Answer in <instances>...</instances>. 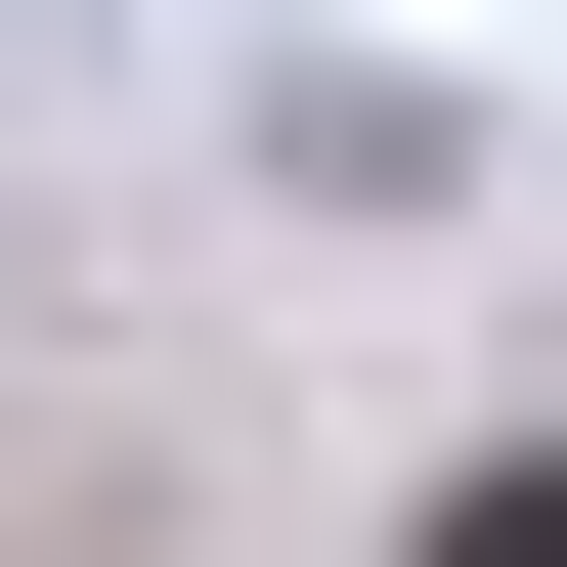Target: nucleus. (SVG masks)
<instances>
[{"instance_id": "1", "label": "nucleus", "mask_w": 567, "mask_h": 567, "mask_svg": "<svg viewBox=\"0 0 567 567\" xmlns=\"http://www.w3.org/2000/svg\"><path fill=\"white\" fill-rule=\"evenodd\" d=\"M436 567H567V481H481V524H436Z\"/></svg>"}]
</instances>
